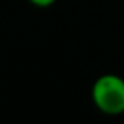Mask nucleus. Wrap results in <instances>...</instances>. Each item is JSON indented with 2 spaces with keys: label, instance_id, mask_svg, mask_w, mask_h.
<instances>
[{
  "label": "nucleus",
  "instance_id": "nucleus-1",
  "mask_svg": "<svg viewBox=\"0 0 124 124\" xmlns=\"http://www.w3.org/2000/svg\"><path fill=\"white\" fill-rule=\"evenodd\" d=\"M94 105L105 115L124 113V79L116 74H104L97 77L91 88Z\"/></svg>",
  "mask_w": 124,
  "mask_h": 124
},
{
  "label": "nucleus",
  "instance_id": "nucleus-2",
  "mask_svg": "<svg viewBox=\"0 0 124 124\" xmlns=\"http://www.w3.org/2000/svg\"><path fill=\"white\" fill-rule=\"evenodd\" d=\"M30 3H33L35 6H39V8H46V6H50L52 3H55V0H28Z\"/></svg>",
  "mask_w": 124,
  "mask_h": 124
}]
</instances>
